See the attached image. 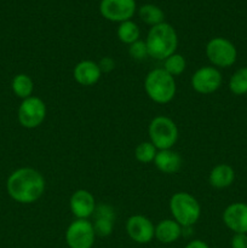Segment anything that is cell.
I'll list each match as a JSON object with an SVG mask.
<instances>
[{
    "label": "cell",
    "mask_w": 247,
    "mask_h": 248,
    "mask_svg": "<svg viewBox=\"0 0 247 248\" xmlns=\"http://www.w3.org/2000/svg\"><path fill=\"white\" fill-rule=\"evenodd\" d=\"M6 189L10 198L16 202L34 203L45 193V178L31 167H22L10 174Z\"/></svg>",
    "instance_id": "6da1fadb"
},
{
    "label": "cell",
    "mask_w": 247,
    "mask_h": 248,
    "mask_svg": "<svg viewBox=\"0 0 247 248\" xmlns=\"http://www.w3.org/2000/svg\"><path fill=\"white\" fill-rule=\"evenodd\" d=\"M145 44H147L148 53L150 57L165 61L167 57L176 53L177 46H178V36L173 27L162 22L150 28Z\"/></svg>",
    "instance_id": "7a4b0ae2"
},
{
    "label": "cell",
    "mask_w": 247,
    "mask_h": 248,
    "mask_svg": "<svg viewBox=\"0 0 247 248\" xmlns=\"http://www.w3.org/2000/svg\"><path fill=\"white\" fill-rule=\"evenodd\" d=\"M144 90L147 96L155 103H170L176 96V80L164 68H156L150 70L145 77Z\"/></svg>",
    "instance_id": "3957f363"
},
{
    "label": "cell",
    "mask_w": 247,
    "mask_h": 248,
    "mask_svg": "<svg viewBox=\"0 0 247 248\" xmlns=\"http://www.w3.org/2000/svg\"><path fill=\"white\" fill-rule=\"evenodd\" d=\"M170 211L173 219L183 228L193 227L201 216L199 201L185 191H178L170 199Z\"/></svg>",
    "instance_id": "277c9868"
},
{
    "label": "cell",
    "mask_w": 247,
    "mask_h": 248,
    "mask_svg": "<svg viewBox=\"0 0 247 248\" xmlns=\"http://www.w3.org/2000/svg\"><path fill=\"white\" fill-rule=\"evenodd\" d=\"M148 135L149 142H152L157 150L172 149L178 140V127L172 119L159 115L150 121Z\"/></svg>",
    "instance_id": "5b68a950"
},
{
    "label": "cell",
    "mask_w": 247,
    "mask_h": 248,
    "mask_svg": "<svg viewBox=\"0 0 247 248\" xmlns=\"http://www.w3.org/2000/svg\"><path fill=\"white\" fill-rule=\"evenodd\" d=\"M206 57L216 68H229L236 62L237 51L225 38H213L206 45Z\"/></svg>",
    "instance_id": "8992f818"
},
{
    "label": "cell",
    "mask_w": 247,
    "mask_h": 248,
    "mask_svg": "<svg viewBox=\"0 0 247 248\" xmlns=\"http://www.w3.org/2000/svg\"><path fill=\"white\" fill-rule=\"evenodd\" d=\"M45 102L36 96H31L28 98L23 99L19 104L18 111H17V118L18 123L24 128H36L44 123L46 118Z\"/></svg>",
    "instance_id": "52a82bcc"
},
{
    "label": "cell",
    "mask_w": 247,
    "mask_h": 248,
    "mask_svg": "<svg viewBox=\"0 0 247 248\" xmlns=\"http://www.w3.org/2000/svg\"><path fill=\"white\" fill-rule=\"evenodd\" d=\"M94 239L93 224L87 219H75L65 232V242L69 248H92Z\"/></svg>",
    "instance_id": "ba28073f"
},
{
    "label": "cell",
    "mask_w": 247,
    "mask_h": 248,
    "mask_svg": "<svg viewBox=\"0 0 247 248\" xmlns=\"http://www.w3.org/2000/svg\"><path fill=\"white\" fill-rule=\"evenodd\" d=\"M222 74L219 69L205 65L196 70L191 77V87L200 94H211L217 91L222 85Z\"/></svg>",
    "instance_id": "9c48e42d"
},
{
    "label": "cell",
    "mask_w": 247,
    "mask_h": 248,
    "mask_svg": "<svg viewBox=\"0 0 247 248\" xmlns=\"http://www.w3.org/2000/svg\"><path fill=\"white\" fill-rule=\"evenodd\" d=\"M102 16L111 22L130 21L136 11L135 0H102L99 5Z\"/></svg>",
    "instance_id": "30bf717a"
},
{
    "label": "cell",
    "mask_w": 247,
    "mask_h": 248,
    "mask_svg": "<svg viewBox=\"0 0 247 248\" xmlns=\"http://www.w3.org/2000/svg\"><path fill=\"white\" fill-rule=\"evenodd\" d=\"M126 232L130 239L137 244H149L155 237V225L142 215L131 216L126 222Z\"/></svg>",
    "instance_id": "8fae6325"
},
{
    "label": "cell",
    "mask_w": 247,
    "mask_h": 248,
    "mask_svg": "<svg viewBox=\"0 0 247 248\" xmlns=\"http://www.w3.org/2000/svg\"><path fill=\"white\" fill-rule=\"evenodd\" d=\"M96 200L90 191L79 189L70 196L69 207L77 219H89L96 210Z\"/></svg>",
    "instance_id": "7c38bea8"
},
{
    "label": "cell",
    "mask_w": 247,
    "mask_h": 248,
    "mask_svg": "<svg viewBox=\"0 0 247 248\" xmlns=\"http://www.w3.org/2000/svg\"><path fill=\"white\" fill-rule=\"evenodd\" d=\"M223 222L234 234H247V203L234 202L223 212Z\"/></svg>",
    "instance_id": "4fadbf2b"
},
{
    "label": "cell",
    "mask_w": 247,
    "mask_h": 248,
    "mask_svg": "<svg viewBox=\"0 0 247 248\" xmlns=\"http://www.w3.org/2000/svg\"><path fill=\"white\" fill-rule=\"evenodd\" d=\"M93 224L96 236L107 237L113 232L114 222H115V211L111 206L102 203L97 205L93 213Z\"/></svg>",
    "instance_id": "5bb4252c"
},
{
    "label": "cell",
    "mask_w": 247,
    "mask_h": 248,
    "mask_svg": "<svg viewBox=\"0 0 247 248\" xmlns=\"http://www.w3.org/2000/svg\"><path fill=\"white\" fill-rule=\"evenodd\" d=\"M74 80L81 86H93L99 81L102 77L101 68L98 63L91 60H84L77 63L73 70Z\"/></svg>",
    "instance_id": "9a60e30c"
},
{
    "label": "cell",
    "mask_w": 247,
    "mask_h": 248,
    "mask_svg": "<svg viewBox=\"0 0 247 248\" xmlns=\"http://www.w3.org/2000/svg\"><path fill=\"white\" fill-rule=\"evenodd\" d=\"M154 164L159 171L166 174H173L181 170L182 157L177 152L172 149L157 150L154 159Z\"/></svg>",
    "instance_id": "2e32d148"
},
{
    "label": "cell",
    "mask_w": 247,
    "mask_h": 248,
    "mask_svg": "<svg viewBox=\"0 0 247 248\" xmlns=\"http://www.w3.org/2000/svg\"><path fill=\"white\" fill-rule=\"evenodd\" d=\"M183 234V227L174 219H164L155 225V239L165 245L173 244Z\"/></svg>",
    "instance_id": "e0dca14e"
},
{
    "label": "cell",
    "mask_w": 247,
    "mask_h": 248,
    "mask_svg": "<svg viewBox=\"0 0 247 248\" xmlns=\"http://www.w3.org/2000/svg\"><path fill=\"white\" fill-rule=\"evenodd\" d=\"M235 179V172L232 166L227 164H219L213 167L208 176V182L216 189L228 188Z\"/></svg>",
    "instance_id": "ac0fdd59"
},
{
    "label": "cell",
    "mask_w": 247,
    "mask_h": 248,
    "mask_svg": "<svg viewBox=\"0 0 247 248\" xmlns=\"http://www.w3.org/2000/svg\"><path fill=\"white\" fill-rule=\"evenodd\" d=\"M11 87L14 93L22 99H26L33 94L34 82L31 78L27 74H17L12 79Z\"/></svg>",
    "instance_id": "d6986e66"
},
{
    "label": "cell",
    "mask_w": 247,
    "mask_h": 248,
    "mask_svg": "<svg viewBox=\"0 0 247 248\" xmlns=\"http://www.w3.org/2000/svg\"><path fill=\"white\" fill-rule=\"evenodd\" d=\"M140 31L138 28L137 24L132 21H125L123 23H120L118 28V38L121 43L131 44L136 43V41L139 40Z\"/></svg>",
    "instance_id": "ffe728a7"
},
{
    "label": "cell",
    "mask_w": 247,
    "mask_h": 248,
    "mask_svg": "<svg viewBox=\"0 0 247 248\" xmlns=\"http://www.w3.org/2000/svg\"><path fill=\"white\" fill-rule=\"evenodd\" d=\"M139 17L144 23L149 24V26L154 27L157 24L164 22V12L160 7L155 6V5L147 4L139 9Z\"/></svg>",
    "instance_id": "44dd1931"
},
{
    "label": "cell",
    "mask_w": 247,
    "mask_h": 248,
    "mask_svg": "<svg viewBox=\"0 0 247 248\" xmlns=\"http://www.w3.org/2000/svg\"><path fill=\"white\" fill-rule=\"evenodd\" d=\"M229 90L236 96L247 93V67L240 68L229 80Z\"/></svg>",
    "instance_id": "7402d4cb"
},
{
    "label": "cell",
    "mask_w": 247,
    "mask_h": 248,
    "mask_svg": "<svg viewBox=\"0 0 247 248\" xmlns=\"http://www.w3.org/2000/svg\"><path fill=\"white\" fill-rule=\"evenodd\" d=\"M186 68L185 58L179 53H173L164 61V69L172 77H178L183 74Z\"/></svg>",
    "instance_id": "603a6c76"
},
{
    "label": "cell",
    "mask_w": 247,
    "mask_h": 248,
    "mask_svg": "<svg viewBox=\"0 0 247 248\" xmlns=\"http://www.w3.org/2000/svg\"><path fill=\"white\" fill-rule=\"evenodd\" d=\"M157 154V149L152 142H142L136 147L135 156L136 160L140 164H150L154 162L155 156Z\"/></svg>",
    "instance_id": "cb8c5ba5"
},
{
    "label": "cell",
    "mask_w": 247,
    "mask_h": 248,
    "mask_svg": "<svg viewBox=\"0 0 247 248\" xmlns=\"http://www.w3.org/2000/svg\"><path fill=\"white\" fill-rule=\"evenodd\" d=\"M128 55L136 61H143L149 56L148 53V47L145 41L138 40L136 43L128 45Z\"/></svg>",
    "instance_id": "d4e9b609"
},
{
    "label": "cell",
    "mask_w": 247,
    "mask_h": 248,
    "mask_svg": "<svg viewBox=\"0 0 247 248\" xmlns=\"http://www.w3.org/2000/svg\"><path fill=\"white\" fill-rule=\"evenodd\" d=\"M232 248H247V234H234Z\"/></svg>",
    "instance_id": "484cf974"
},
{
    "label": "cell",
    "mask_w": 247,
    "mask_h": 248,
    "mask_svg": "<svg viewBox=\"0 0 247 248\" xmlns=\"http://www.w3.org/2000/svg\"><path fill=\"white\" fill-rule=\"evenodd\" d=\"M99 68H101L102 73H109L115 68V62H114L113 58L110 57H104L99 61L98 63Z\"/></svg>",
    "instance_id": "4316f807"
},
{
    "label": "cell",
    "mask_w": 247,
    "mask_h": 248,
    "mask_svg": "<svg viewBox=\"0 0 247 248\" xmlns=\"http://www.w3.org/2000/svg\"><path fill=\"white\" fill-rule=\"evenodd\" d=\"M185 248H210V247H208V245L206 244V242L201 241V240H193V241H190L188 245H186Z\"/></svg>",
    "instance_id": "83f0119b"
}]
</instances>
